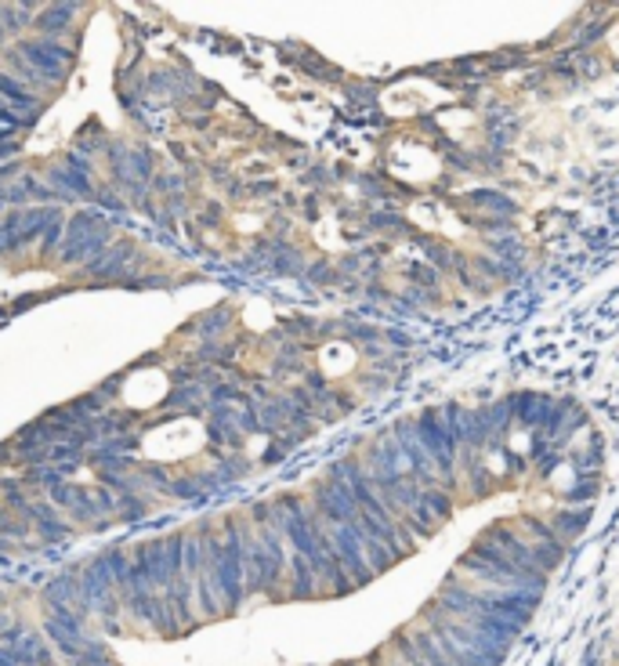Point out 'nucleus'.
<instances>
[{
    "mask_svg": "<svg viewBox=\"0 0 619 666\" xmlns=\"http://www.w3.org/2000/svg\"><path fill=\"white\" fill-rule=\"evenodd\" d=\"M229 319H232V312H229V308H218L214 315L199 319V326H203V337H211V333H222V329L229 326Z\"/></svg>",
    "mask_w": 619,
    "mask_h": 666,
    "instance_id": "f8f14e48",
    "label": "nucleus"
},
{
    "mask_svg": "<svg viewBox=\"0 0 619 666\" xmlns=\"http://www.w3.org/2000/svg\"><path fill=\"white\" fill-rule=\"evenodd\" d=\"M22 518L37 525V532H40L44 540H58V544H62V540L73 537V525L62 521L58 511H54L51 504H26V507H22Z\"/></svg>",
    "mask_w": 619,
    "mask_h": 666,
    "instance_id": "7ed1b4c3",
    "label": "nucleus"
},
{
    "mask_svg": "<svg viewBox=\"0 0 619 666\" xmlns=\"http://www.w3.org/2000/svg\"><path fill=\"white\" fill-rule=\"evenodd\" d=\"M467 204L474 211H486L493 214V221H511L518 214V204L507 196V192H497V188H478V192H467Z\"/></svg>",
    "mask_w": 619,
    "mask_h": 666,
    "instance_id": "39448f33",
    "label": "nucleus"
},
{
    "mask_svg": "<svg viewBox=\"0 0 619 666\" xmlns=\"http://www.w3.org/2000/svg\"><path fill=\"white\" fill-rule=\"evenodd\" d=\"M19 54H22V62L29 65V70L40 77V80H47V84H58L62 77H65V70L73 65V47H65V44H58V37H40V40H22L19 47H15Z\"/></svg>",
    "mask_w": 619,
    "mask_h": 666,
    "instance_id": "f257e3e1",
    "label": "nucleus"
},
{
    "mask_svg": "<svg viewBox=\"0 0 619 666\" xmlns=\"http://www.w3.org/2000/svg\"><path fill=\"white\" fill-rule=\"evenodd\" d=\"M0 609H4V594H0Z\"/></svg>",
    "mask_w": 619,
    "mask_h": 666,
    "instance_id": "dca6fc26",
    "label": "nucleus"
},
{
    "mask_svg": "<svg viewBox=\"0 0 619 666\" xmlns=\"http://www.w3.org/2000/svg\"><path fill=\"white\" fill-rule=\"evenodd\" d=\"M77 8L73 4H62V8H47L40 19H33V29L37 33H44V37H54V33H62V29H69V15H73Z\"/></svg>",
    "mask_w": 619,
    "mask_h": 666,
    "instance_id": "1a4fd4ad",
    "label": "nucleus"
},
{
    "mask_svg": "<svg viewBox=\"0 0 619 666\" xmlns=\"http://www.w3.org/2000/svg\"><path fill=\"white\" fill-rule=\"evenodd\" d=\"M0 666H19V662H15V655H12L8 648H0Z\"/></svg>",
    "mask_w": 619,
    "mask_h": 666,
    "instance_id": "2eb2a0df",
    "label": "nucleus"
},
{
    "mask_svg": "<svg viewBox=\"0 0 619 666\" xmlns=\"http://www.w3.org/2000/svg\"><path fill=\"white\" fill-rule=\"evenodd\" d=\"M417 507H424V511L442 525V521H449V514H453V496H449V489H442V486H428V489H421Z\"/></svg>",
    "mask_w": 619,
    "mask_h": 666,
    "instance_id": "6e6552de",
    "label": "nucleus"
},
{
    "mask_svg": "<svg viewBox=\"0 0 619 666\" xmlns=\"http://www.w3.org/2000/svg\"><path fill=\"white\" fill-rule=\"evenodd\" d=\"M550 410H555V398H550V395H540V391H518V395H511V413L525 428L540 431L547 424Z\"/></svg>",
    "mask_w": 619,
    "mask_h": 666,
    "instance_id": "f03ea898",
    "label": "nucleus"
},
{
    "mask_svg": "<svg viewBox=\"0 0 619 666\" xmlns=\"http://www.w3.org/2000/svg\"><path fill=\"white\" fill-rule=\"evenodd\" d=\"M287 590H290V597H315V594L322 590L315 569H312L308 558L297 554V551L287 558Z\"/></svg>",
    "mask_w": 619,
    "mask_h": 666,
    "instance_id": "20e7f679",
    "label": "nucleus"
},
{
    "mask_svg": "<svg viewBox=\"0 0 619 666\" xmlns=\"http://www.w3.org/2000/svg\"><path fill=\"white\" fill-rule=\"evenodd\" d=\"M308 276H312V283H330V269H326V264H312Z\"/></svg>",
    "mask_w": 619,
    "mask_h": 666,
    "instance_id": "4468645a",
    "label": "nucleus"
},
{
    "mask_svg": "<svg viewBox=\"0 0 619 666\" xmlns=\"http://www.w3.org/2000/svg\"><path fill=\"white\" fill-rule=\"evenodd\" d=\"M481 420H486V428H489V449H497V445L504 442L511 420H514V413H511V395H507V398H497V403H489V406H481Z\"/></svg>",
    "mask_w": 619,
    "mask_h": 666,
    "instance_id": "0eeeda50",
    "label": "nucleus"
},
{
    "mask_svg": "<svg viewBox=\"0 0 619 666\" xmlns=\"http://www.w3.org/2000/svg\"><path fill=\"white\" fill-rule=\"evenodd\" d=\"M587 521H590V511H587V507H573V511H565V507H562V511L550 514V521H547V525L555 529V537H558V540L569 547L573 540H580V537H583Z\"/></svg>",
    "mask_w": 619,
    "mask_h": 666,
    "instance_id": "423d86ee",
    "label": "nucleus"
},
{
    "mask_svg": "<svg viewBox=\"0 0 619 666\" xmlns=\"http://www.w3.org/2000/svg\"><path fill=\"white\" fill-rule=\"evenodd\" d=\"M62 236H65V221H62V218H54V221L47 225V232H44V239H40V250H44V254H51V250H54V243H58Z\"/></svg>",
    "mask_w": 619,
    "mask_h": 666,
    "instance_id": "ddd939ff",
    "label": "nucleus"
},
{
    "mask_svg": "<svg viewBox=\"0 0 619 666\" xmlns=\"http://www.w3.org/2000/svg\"><path fill=\"white\" fill-rule=\"evenodd\" d=\"M598 496V475L580 479L573 489H565V504H590Z\"/></svg>",
    "mask_w": 619,
    "mask_h": 666,
    "instance_id": "9b49d317",
    "label": "nucleus"
},
{
    "mask_svg": "<svg viewBox=\"0 0 619 666\" xmlns=\"http://www.w3.org/2000/svg\"><path fill=\"white\" fill-rule=\"evenodd\" d=\"M573 468L580 471V479H590V471L598 475V468H601V442H594V445L573 453Z\"/></svg>",
    "mask_w": 619,
    "mask_h": 666,
    "instance_id": "9d476101",
    "label": "nucleus"
}]
</instances>
